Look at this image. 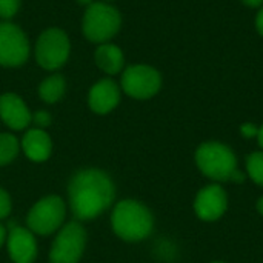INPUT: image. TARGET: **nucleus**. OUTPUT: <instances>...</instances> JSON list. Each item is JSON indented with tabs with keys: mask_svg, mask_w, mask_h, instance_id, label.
Masks as SVG:
<instances>
[{
	"mask_svg": "<svg viewBox=\"0 0 263 263\" xmlns=\"http://www.w3.org/2000/svg\"><path fill=\"white\" fill-rule=\"evenodd\" d=\"M68 197L72 214L79 220H91L112 205L116 186L105 171L88 168L71 177Z\"/></svg>",
	"mask_w": 263,
	"mask_h": 263,
	"instance_id": "nucleus-1",
	"label": "nucleus"
},
{
	"mask_svg": "<svg viewBox=\"0 0 263 263\" xmlns=\"http://www.w3.org/2000/svg\"><path fill=\"white\" fill-rule=\"evenodd\" d=\"M111 225L116 236L125 242H140L153 233L154 217L143 203L126 199L114 206Z\"/></svg>",
	"mask_w": 263,
	"mask_h": 263,
	"instance_id": "nucleus-2",
	"label": "nucleus"
},
{
	"mask_svg": "<svg viewBox=\"0 0 263 263\" xmlns=\"http://www.w3.org/2000/svg\"><path fill=\"white\" fill-rule=\"evenodd\" d=\"M196 165L208 179L227 182L237 170V157L230 146L220 142H206L196 151Z\"/></svg>",
	"mask_w": 263,
	"mask_h": 263,
	"instance_id": "nucleus-3",
	"label": "nucleus"
},
{
	"mask_svg": "<svg viewBox=\"0 0 263 263\" xmlns=\"http://www.w3.org/2000/svg\"><path fill=\"white\" fill-rule=\"evenodd\" d=\"M122 17L119 11L103 2L91 3L83 15V34L88 40L105 43L120 29Z\"/></svg>",
	"mask_w": 263,
	"mask_h": 263,
	"instance_id": "nucleus-4",
	"label": "nucleus"
},
{
	"mask_svg": "<svg viewBox=\"0 0 263 263\" xmlns=\"http://www.w3.org/2000/svg\"><path fill=\"white\" fill-rule=\"evenodd\" d=\"M66 216L65 202L59 196H46L29 210L26 227L39 236H49L62 228Z\"/></svg>",
	"mask_w": 263,
	"mask_h": 263,
	"instance_id": "nucleus-5",
	"label": "nucleus"
},
{
	"mask_svg": "<svg viewBox=\"0 0 263 263\" xmlns=\"http://www.w3.org/2000/svg\"><path fill=\"white\" fill-rule=\"evenodd\" d=\"M86 245V231L79 222L62 227L52 242L49 263H79Z\"/></svg>",
	"mask_w": 263,
	"mask_h": 263,
	"instance_id": "nucleus-6",
	"label": "nucleus"
},
{
	"mask_svg": "<svg viewBox=\"0 0 263 263\" xmlns=\"http://www.w3.org/2000/svg\"><path fill=\"white\" fill-rule=\"evenodd\" d=\"M69 55V40L68 35L57 28L46 29L37 40L35 59L39 65L45 69H59Z\"/></svg>",
	"mask_w": 263,
	"mask_h": 263,
	"instance_id": "nucleus-7",
	"label": "nucleus"
},
{
	"mask_svg": "<svg viewBox=\"0 0 263 263\" xmlns=\"http://www.w3.org/2000/svg\"><path fill=\"white\" fill-rule=\"evenodd\" d=\"M162 77L157 69L148 65H133L123 71L122 88L123 91L139 100L151 99L159 92Z\"/></svg>",
	"mask_w": 263,
	"mask_h": 263,
	"instance_id": "nucleus-8",
	"label": "nucleus"
},
{
	"mask_svg": "<svg viewBox=\"0 0 263 263\" xmlns=\"http://www.w3.org/2000/svg\"><path fill=\"white\" fill-rule=\"evenodd\" d=\"M29 42L25 32L14 23H0V65L20 66L28 60Z\"/></svg>",
	"mask_w": 263,
	"mask_h": 263,
	"instance_id": "nucleus-9",
	"label": "nucleus"
},
{
	"mask_svg": "<svg viewBox=\"0 0 263 263\" xmlns=\"http://www.w3.org/2000/svg\"><path fill=\"white\" fill-rule=\"evenodd\" d=\"M228 208V196L220 185H208L202 188L194 200V211L199 219L214 222L220 219Z\"/></svg>",
	"mask_w": 263,
	"mask_h": 263,
	"instance_id": "nucleus-10",
	"label": "nucleus"
},
{
	"mask_svg": "<svg viewBox=\"0 0 263 263\" xmlns=\"http://www.w3.org/2000/svg\"><path fill=\"white\" fill-rule=\"evenodd\" d=\"M8 254L14 263H34L37 257V242L34 233L25 227H12L6 239Z\"/></svg>",
	"mask_w": 263,
	"mask_h": 263,
	"instance_id": "nucleus-11",
	"label": "nucleus"
},
{
	"mask_svg": "<svg viewBox=\"0 0 263 263\" xmlns=\"http://www.w3.org/2000/svg\"><path fill=\"white\" fill-rule=\"evenodd\" d=\"M0 119L11 129L22 131L32 122V114L17 94L8 92L0 96Z\"/></svg>",
	"mask_w": 263,
	"mask_h": 263,
	"instance_id": "nucleus-12",
	"label": "nucleus"
},
{
	"mask_svg": "<svg viewBox=\"0 0 263 263\" xmlns=\"http://www.w3.org/2000/svg\"><path fill=\"white\" fill-rule=\"evenodd\" d=\"M120 100V89L117 83L111 79H103L97 82L89 91V108L97 114H106L112 111Z\"/></svg>",
	"mask_w": 263,
	"mask_h": 263,
	"instance_id": "nucleus-13",
	"label": "nucleus"
},
{
	"mask_svg": "<svg viewBox=\"0 0 263 263\" xmlns=\"http://www.w3.org/2000/svg\"><path fill=\"white\" fill-rule=\"evenodd\" d=\"M22 149L32 162H45L52 151L51 137L40 128L28 129L22 139Z\"/></svg>",
	"mask_w": 263,
	"mask_h": 263,
	"instance_id": "nucleus-14",
	"label": "nucleus"
},
{
	"mask_svg": "<svg viewBox=\"0 0 263 263\" xmlns=\"http://www.w3.org/2000/svg\"><path fill=\"white\" fill-rule=\"evenodd\" d=\"M96 63L100 69L108 74H117L122 71L125 59L119 46L111 43H103L96 51Z\"/></svg>",
	"mask_w": 263,
	"mask_h": 263,
	"instance_id": "nucleus-15",
	"label": "nucleus"
},
{
	"mask_svg": "<svg viewBox=\"0 0 263 263\" xmlns=\"http://www.w3.org/2000/svg\"><path fill=\"white\" fill-rule=\"evenodd\" d=\"M65 79L60 74H54L45 79L39 86V96L46 103H55L65 94Z\"/></svg>",
	"mask_w": 263,
	"mask_h": 263,
	"instance_id": "nucleus-16",
	"label": "nucleus"
},
{
	"mask_svg": "<svg viewBox=\"0 0 263 263\" xmlns=\"http://www.w3.org/2000/svg\"><path fill=\"white\" fill-rule=\"evenodd\" d=\"M20 143L15 136L9 133H0V166L9 165L18 154Z\"/></svg>",
	"mask_w": 263,
	"mask_h": 263,
	"instance_id": "nucleus-17",
	"label": "nucleus"
},
{
	"mask_svg": "<svg viewBox=\"0 0 263 263\" xmlns=\"http://www.w3.org/2000/svg\"><path fill=\"white\" fill-rule=\"evenodd\" d=\"M247 171L254 183L263 186V151H256L247 157Z\"/></svg>",
	"mask_w": 263,
	"mask_h": 263,
	"instance_id": "nucleus-18",
	"label": "nucleus"
},
{
	"mask_svg": "<svg viewBox=\"0 0 263 263\" xmlns=\"http://www.w3.org/2000/svg\"><path fill=\"white\" fill-rule=\"evenodd\" d=\"M20 8V0H0V17L8 20L17 14Z\"/></svg>",
	"mask_w": 263,
	"mask_h": 263,
	"instance_id": "nucleus-19",
	"label": "nucleus"
},
{
	"mask_svg": "<svg viewBox=\"0 0 263 263\" xmlns=\"http://www.w3.org/2000/svg\"><path fill=\"white\" fill-rule=\"evenodd\" d=\"M11 208H12V202L9 194L3 188H0V220L9 216Z\"/></svg>",
	"mask_w": 263,
	"mask_h": 263,
	"instance_id": "nucleus-20",
	"label": "nucleus"
},
{
	"mask_svg": "<svg viewBox=\"0 0 263 263\" xmlns=\"http://www.w3.org/2000/svg\"><path fill=\"white\" fill-rule=\"evenodd\" d=\"M32 122L35 123L37 128L43 129V128L49 126V123H51V116H49V112H46V111H37V112L32 114Z\"/></svg>",
	"mask_w": 263,
	"mask_h": 263,
	"instance_id": "nucleus-21",
	"label": "nucleus"
},
{
	"mask_svg": "<svg viewBox=\"0 0 263 263\" xmlns=\"http://www.w3.org/2000/svg\"><path fill=\"white\" fill-rule=\"evenodd\" d=\"M240 133H242V136H243V137H247V139H253V137H257V134H259V128H257L254 123H243V125L240 126Z\"/></svg>",
	"mask_w": 263,
	"mask_h": 263,
	"instance_id": "nucleus-22",
	"label": "nucleus"
},
{
	"mask_svg": "<svg viewBox=\"0 0 263 263\" xmlns=\"http://www.w3.org/2000/svg\"><path fill=\"white\" fill-rule=\"evenodd\" d=\"M245 174L242 173V171H239V170H236L233 174H231V177H230V182H234V183H242V182H245Z\"/></svg>",
	"mask_w": 263,
	"mask_h": 263,
	"instance_id": "nucleus-23",
	"label": "nucleus"
},
{
	"mask_svg": "<svg viewBox=\"0 0 263 263\" xmlns=\"http://www.w3.org/2000/svg\"><path fill=\"white\" fill-rule=\"evenodd\" d=\"M256 28H257L259 34L263 35V8H260L259 14H257V17H256Z\"/></svg>",
	"mask_w": 263,
	"mask_h": 263,
	"instance_id": "nucleus-24",
	"label": "nucleus"
},
{
	"mask_svg": "<svg viewBox=\"0 0 263 263\" xmlns=\"http://www.w3.org/2000/svg\"><path fill=\"white\" fill-rule=\"evenodd\" d=\"M6 239H8V233H6L5 227L0 223V247H3L6 243Z\"/></svg>",
	"mask_w": 263,
	"mask_h": 263,
	"instance_id": "nucleus-25",
	"label": "nucleus"
},
{
	"mask_svg": "<svg viewBox=\"0 0 263 263\" xmlns=\"http://www.w3.org/2000/svg\"><path fill=\"white\" fill-rule=\"evenodd\" d=\"M242 2L250 8H259L263 5V0H242Z\"/></svg>",
	"mask_w": 263,
	"mask_h": 263,
	"instance_id": "nucleus-26",
	"label": "nucleus"
},
{
	"mask_svg": "<svg viewBox=\"0 0 263 263\" xmlns=\"http://www.w3.org/2000/svg\"><path fill=\"white\" fill-rule=\"evenodd\" d=\"M257 139H259V145L263 148V125L259 128V134H257Z\"/></svg>",
	"mask_w": 263,
	"mask_h": 263,
	"instance_id": "nucleus-27",
	"label": "nucleus"
},
{
	"mask_svg": "<svg viewBox=\"0 0 263 263\" xmlns=\"http://www.w3.org/2000/svg\"><path fill=\"white\" fill-rule=\"evenodd\" d=\"M257 210H259V213L263 216V196L259 199V202H257Z\"/></svg>",
	"mask_w": 263,
	"mask_h": 263,
	"instance_id": "nucleus-28",
	"label": "nucleus"
},
{
	"mask_svg": "<svg viewBox=\"0 0 263 263\" xmlns=\"http://www.w3.org/2000/svg\"><path fill=\"white\" fill-rule=\"evenodd\" d=\"M79 3H82V5H91L92 3V0H77Z\"/></svg>",
	"mask_w": 263,
	"mask_h": 263,
	"instance_id": "nucleus-29",
	"label": "nucleus"
},
{
	"mask_svg": "<svg viewBox=\"0 0 263 263\" xmlns=\"http://www.w3.org/2000/svg\"><path fill=\"white\" fill-rule=\"evenodd\" d=\"M211 263H227V262H222V260H216V262H211Z\"/></svg>",
	"mask_w": 263,
	"mask_h": 263,
	"instance_id": "nucleus-30",
	"label": "nucleus"
},
{
	"mask_svg": "<svg viewBox=\"0 0 263 263\" xmlns=\"http://www.w3.org/2000/svg\"><path fill=\"white\" fill-rule=\"evenodd\" d=\"M108 2H109V0H108Z\"/></svg>",
	"mask_w": 263,
	"mask_h": 263,
	"instance_id": "nucleus-31",
	"label": "nucleus"
}]
</instances>
